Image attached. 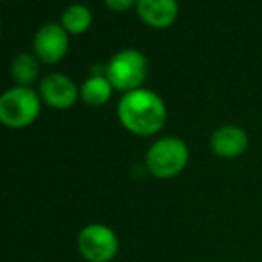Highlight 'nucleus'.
Returning <instances> with one entry per match:
<instances>
[{
  "label": "nucleus",
  "instance_id": "nucleus-14",
  "mask_svg": "<svg viewBox=\"0 0 262 262\" xmlns=\"http://www.w3.org/2000/svg\"><path fill=\"white\" fill-rule=\"evenodd\" d=\"M0 34H2V18H0Z\"/></svg>",
  "mask_w": 262,
  "mask_h": 262
},
{
  "label": "nucleus",
  "instance_id": "nucleus-10",
  "mask_svg": "<svg viewBox=\"0 0 262 262\" xmlns=\"http://www.w3.org/2000/svg\"><path fill=\"white\" fill-rule=\"evenodd\" d=\"M111 95H113V86L105 73H91L80 86V98L90 107L105 105L111 100Z\"/></svg>",
  "mask_w": 262,
  "mask_h": 262
},
{
  "label": "nucleus",
  "instance_id": "nucleus-6",
  "mask_svg": "<svg viewBox=\"0 0 262 262\" xmlns=\"http://www.w3.org/2000/svg\"><path fill=\"white\" fill-rule=\"evenodd\" d=\"M70 49V34L61 24L49 21L36 31L32 39V54L45 64H57Z\"/></svg>",
  "mask_w": 262,
  "mask_h": 262
},
{
  "label": "nucleus",
  "instance_id": "nucleus-4",
  "mask_svg": "<svg viewBox=\"0 0 262 262\" xmlns=\"http://www.w3.org/2000/svg\"><path fill=\"white\" fill-rule=\"evenodd\" d=\"M146 75H148V61L145 54L136 49L120 50L111 57L105 66V77L109 79L113 90L128 93L143 88Z\"/></svg>",
  "mask_w": 262,
  "mask_h": 262
},
{
  "label": "nucleus",
  "instance_id": "nucleus-12",
  "mask_svg": "<svg viewBox=\"0 0 262 262\" xmlns=\"http://www.w3.org/2000/svg\"><path fill=\"white\" fill-rule=\"evenodd\" d=\"M59 24L64 27V31L72 36L84 34L93 24V13L88 6L84 4H72L68 6L61 14V21Z\"/></svg>",
  "mask_w": 262,
  "mask_h": 262
},
{
  "label": "nucleus",
  "instance_id": "nucleus-3",
  "mask_svg": "<svg viewBox=\"0 0 262 262\" xmlns=\"http://www.w3.org/2000/svg\"><path fill=\"white\" fill-rule=\"evenodd\" d=\"M39 93L27 86H13L0 95V123L7 128L31 127L41 113Z\"/></svg>",
  "mask_w": 262,
  "mask_h": 262
},
{
  "label": "nucleus",
  "instance_id": "nucleus-5",
  "mask_svg": "<svg viewBox=\"0 0 262 262\" xmlns=\"http://www.w3.org/2000/svg\"><path fill=\"white\" fill-rule=\"evenodd\" d=\"M77 250L88 262H111L118 255L120 239L107 225L91 223L77 235Z\"/></svg>",
  "mask_w": 262,
  "mask_h": 262
},
{
  "label": "nucleus",
  "instance_id": "nucleus-11",
  "mask_svg": "<svg viewBox=\"0 0 262 262\" xmlns=\"http://www.w3.org/2000/svg\"><path fill=\"white\" fill-rule=\"evenodd\" d=\"M11 75L16 80V86L31 88L39 79V59L29 52L16 54L11 61Z\"/></svg>",
  "mask_w": 262,
  "mask_h": 262
},
{
  "label": "nucleus",
  "instance_id": "nucleus-9",
  "mask_svg": "<svg viewBox=\"0 0 262 262\" xmlns=\"http://www.w3.org/2000/svg\"><path fill=\"white\" fill-rule=\"evenodd\" d=\"M139 20L152 29H168L179 16L177 0H136Z\"/></svg>",
  "mask_w": 262,
  "mask_h": 262
},
{
  "label": "nucleus",
  "instance_id": "nucleus-15",
  "mask_svg": "<svg viewBox=\"0 0 262 262\" xmlns=\"http://www.w3.org/2000/svg\"><path fill=\"white\" fill-rule=\"evenodd\" d=\"M0 2H4V0H0Z\"/></svg>",
  "mask_w": 262,
  "mask_h": 262
},
{
  "label": "nucleus",
  "instance_id": "nucleus-8",
  "mask_svg": "<svg viewBox=\"0 0 262 262\" xmlns=\"http://www.w3.org/2000/svg\"><path fill=\"white\" fill-rule=\"evenodd\" d=\"M209 145L214 156L221 159H235L248 150L250 138L245 128L237 125H223L212 132Z\"/></svg>",
  "mask_w": 262,
  "mask_h": 262
},
{
  "label": "nucleus",
  "instance_id": "nucleus-1",
  "mask_svg": "<svg viewBox=\"0 0 262 262\" xmlns=\"http://www.w3.org/2000/svg\"><path fill=\"white\" fill-rule=\"evenodd\" d=\"M116 114L121 127L139 138L159 134L168 120V109L161 95L146 88L125 93L118 102Z\"/></svg>",
  "mask_w": 262,
  "mask_h": 262
},
{
  "label": "nucleus",
  "instance_id": "nucleus-7",
  "mask_svg": "<svg viewBox=\"0 0 262 262\" xmlns=\"http://www.w3.org/2000/svg\"><path fill=\"white\" fill-rule=\"evenodd\" d=\"M39 98L52 109L66 111L80 98V88L64 73H49L39 80Z\"/></svg>",
  "mask_w": 262,
  "mask_h": 262
},
{
  "label": "nucleus",
  "instance_id": "nucleus-13",
  "mask_svg": "<svg viewBox=\"0 0 262 262\" xmlns=\"http://www.w3.org/2000/svg\"><path fill=\"white\" fill-rule=\"evenodd\" d=\"M104 4L107 9L114 11V13H125L132 6L136 7V0H104Z\"/></svg>",
  "mask_w": 262,
  "mask_h": 262
},
{
  "label": "nucleus",
  "instance_id": "nucleus-2",
  "mask_svg": "<svg viewBox=\"0 0 262 262\" xmlns=\"http://www.w3.org/2000/svg\"><path fill=\"white\" fill-rule=\"evenodd\" d=\"M189 162V148L186 141L175 136H166L150 145L145 156L146 169L159 180L179 177Z\"/></svg>",
  "mask_w": 262,
  "mask_h": 262
}]
</instances>
